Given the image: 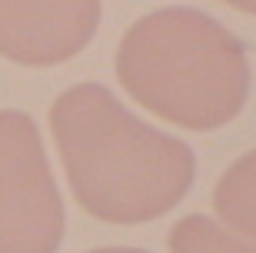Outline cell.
Returning <instances> with one entry per match:
<instances>
[{
	"mask_svg": "<svg viewBox=\"0 0 256 253\" xmlns=\"http://www.w3.org/2000/svg\"><path fill=\"white\" fill-rule=\"evenodd\" d=\"M50 130L76 203L104 223H150L196 180L180 137L133 117L104 84H76L54 100Z\"/></svg>",
	"mask_w": 256,
	"mask_h": 253,
	"instance_id": "obj_1",
	"label": "cell"
},
{
	"mask_svg": "<svg viewBox=\"0 0 256 253\" xmlns=\"http://www.w3.org/2000/svg\"><path fill=\"white\" fill-rule=\"evenodd\" d=\"M116 80L150 113L183 130H220L250 97L246 47L196 7H160L120 40Z\"/></svg>",
	"mask_w": 256,
	"mask_h": 253,
	"instance_id": "obj_2",
	"label": "cell"
},
{
	"mask_svg": "<svg viewBox=\"0 0 256 253\" xmlns=\"http://www.w3.org/2000/svg\"><path fill=\"white\" fill-rule=\"evenodd\" d=\"M64 223L37 123L24 110H0V253H57Z\"/></svg>",
	"mask_w": 256,
	"mask_h": 253,
	"instance_id": "obj_3",
	"label": "cell"
},
{
	"mask_svg": "<svg viewBox=\"0 0 256 253\" xmlns=\"http://www.w3.org/2000/svg\"><path fill=\"white\" fill-rule=\"evenodd\" d=\"M100 0H0V57L24 67H54L94 40Z\"/></svg>",
	"mask_w": 256,
	"mask_h": 253,
	"instance_id": "obj_4",
	"label": "cell"
},
{
	"mask_svg": "<svg viewBox=\"0 0 256 253\" xmlns=\"http://www.w3.org/2000/svg\"><path fill=\"white\" fill-rule=\"evenodd\" d=\"M213 210L236 233L256 240V150L226 167L213 190Z\"/></svg>",
	"mask_w": 256,
	"mask_h": 253,
	"instance_id": "obj_5",
	"label": "cell"
},
{
	"mask_svg": "<svg viewBox=\"0 0 256 253\" xmlns=\"http://www.w3.org/2000/svg\"><path fill=\"white\" fill-rule=\"evenodd\" d=\"M170 253H256V246L230 233L226 226L213 223L210 216L190 213L180 223H173Z\"/></svg>",
	"mask_w": 256,
	"mask_h": 253,
	"instance_id": "obj_6",
	"label": "cell"
},
{
	"mask_svg": "<svg viewBox=\"0 0 256 253\" xmlns=\"http://www.w3.org/2000/svg\"><path fill=\"white\" fill-rule=\"evenodd\" d=\"M223 4L236 7L240 14H253V17H256V0H223Z\"/></svg>",
	"mask_w": 256,
	"mask_h": 253,
	"instance_id": "obj_7",
	"label": "cell"
},
{
	"mask_svg": "<svg viewBox=\"0 0 256 253\" xmlns=\"http://www.w3.org/2000/svg\"><path fill=\"white\" fill-rule=\"evenodd\" d=\"M90 253H146V250H136V246H104V250H90Z\"/></svg>",
	"mask_w": 256,
	"mask_h": 253,
	"instance_id": "obj_8",
	"label": "cell"
}]
</instances>
